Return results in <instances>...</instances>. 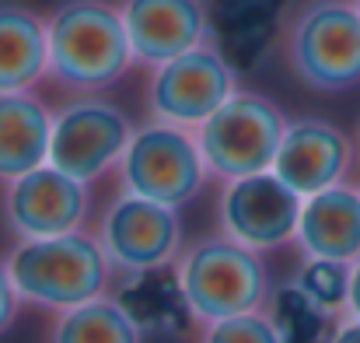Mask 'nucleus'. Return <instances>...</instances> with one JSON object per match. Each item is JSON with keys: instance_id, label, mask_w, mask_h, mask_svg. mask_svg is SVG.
Masks as SVG:
<instances>
[{"instance_id": "412c9836", "label": "nucleus", "mask_w": 360, "mask_h": 343, "mask_svg": "<svg viewBox=\"0 0 360 343\" xmlns=\"http://www.w3.org/2000/svg\"><path fill=\"white\" fill-rule=\"evenodd\" d=\"M200 343H280V333L266 308L241 312L231 319H217L200 326Z\"/></svg>"}, {"instance_id": "9d476101", "label": "nucleus", "mask_w": 360, "mask_h": 343, "mask_svg": "<svg viewBox=\"0 0 360 343\" xmlns=\"http://www.w3.org/2000/svg\"><path fill=\"white\" fill-rule=\"evenodd\" d=\"M301 197L273 172L228 179L217 197V231L252 252H273L294 242Z\"/></svg>"}, {"instance_id": "9b49d317", "label": "nucleus", "mask_w": 360, "mask_h": 343, "mask_svg": "<svg viewBox=\"0 0 360 343\" xmlns=\"http://www.w3.org/2000/svg\"><path fill=\"white\" fill-rule=\"evenodd\" d=\"M0 211L14 242L84 231L91 218V186L70 179L53 165H39L4 182Z\"/></svg>"}, {"instance_id": "5701e85b", "label": "nucleus", "mask_w": 360, "mask_h": 343, "mask_svg": "<svg viewBox=\"0 0 360 343\" xmlns=\"http://www.w3.org/2000/svg\"><path fill=\"white\" fill-rule=\"evenodd\" d=\"M329 343H360V319H354V316H340V323H336Z\"/></svg>"}, {"instance_id": "20e7f679", "label": "nucleus", "mask_w": 360, "mask_h": 343, "mask_svg": "<svg viewBox=\"0 0 360 343\" xmlns=\"http://www.w3.org/2000/svg\"><path fill=\"white\" fill-rule=\"evenodd\" d=\"M290 74L319 92L340 95L360 85V11L354 0H308L283 32Z\"/></svg>"}, {"instance_id": "aec40b11", "label": "nucleus", "mask_w": 360, "mask_h": 343, "mask_svg": "<svg viewBox=\"0 0 360 343\" xmlns=\"http://www.w3.org/2000/svg\"><path fill=\"white\" fill-rule=\"evenodd\" d=\"M290 284L322 312L329 316H347V291H350V263H333V259H304L294 270Z\"/></svg>"}, {"instance_id": "0eeeda50", "label": "nucleus", "mask_w": 360, "mask_h": 343, "mask_svg": "<svg viewBox=\"0 0 360 343\" xmlns=\"http://www.w3.org/2000/svg\"><path fill=\"white\" fill-rule=\"evenodd\" d=\"M238 92V74L228 53L217 39L200 42L196 49H186L182 56H172L147 74V116L154 123L200 130L231 95Z\"/></svg>"}, {"instance_id": "a211bd4d", "label": "nucleus", "mask_w": 360, "mask_h": 343, "mask_svg": "<svg viewBox=\"0 0 360 343\" xmlns=\"http://www.w3.org/2000/svg\"><path fill=\"white\" fill-rule=\"evenodd\" d=\"M143 330L129 319L116 294H102L77 308L56 312L46 343H143Z\"/></svg>"}, {"instance_id": "393cba45", "label": "nucleus", "mask_w": 360, "mask_h": 343, "mask_svg": "<svg viewBox=\"0 0 360 343\" xmlns=\"http://www.w3.org/2000/svg\"><path fill=\"white\" fill-rule=\"evenodd\" d=\"M357 154H360V126H357Z\"/></svg>"}, {"instance_id": "f8f14e48", "label": "nucleus", "mask_w": 360, "mask_h": 343, "mask_svg": "<svg viewBox=\"0 0 360 343\" xmlns=\"http://www.w3.org/2000/svg\"><path fill=\"white\" fill-rule=\"evenodd\" d=\"M354 154H357V144L333 119L297 116V119H287L280 151L273 158V175H280L304 200L311 193L347 182L354 168Z\"/></svg>"}, {"instance_id": "2eb2a0df", "label": "nucleus", "mask_w": 360, "mask_h": 343, "mask_svg": "<svg viewBox=\"0 0 360 343\" xmlns=\"http://www.w3.org/2000/svg\"><path fill=\"white\" fill-rule=\"evenodd\" d=\"M46 77V14L18 0H0V95L35 92Z\"/></svg>"}, {"instance_id": "ddd939ff", "label": "nucleus", "mask_w": 360, "mask_h": 343, "mask_svg": "<svg viewBox=\"0 0 360 343\" xmlns=\"http://www.w3.org/2000/svg\"><path fill=\"white\" fill-rule=\"evenodd\" d=\"M133 60L147 70L214 39L207 0H120Z\"/></svg>"}, {"instance_id": "4be33fe9", "label": "nucleus", "mask_w": 360, "mask_h": 343, "mask_svg": "<svg viewBox=\"0 0 360 343\" xmlns=\"http://www.w3.org/2000/svg\"><path fill=\"white\" fill-rule=\"evenodd\" d=\"M25 301L18 298V287H14V280H11V270H7V259L0 256V337L14 326V319H18V308H21Z\"/></svg>"}, {"instance_id": "7ed1b4c3", "label": "nucleus", "mask_w": 360, "mask_h": 343, "mask_svg": "<svg viewBox=\"0 0 360 343\" xmlns=\"http://www.w3.org/2000/svg\"><path fill=\"white\" fill-rule=\"evenodd\" d=\"M172 270L196 326L231 319L241 312H259L273 294L262 252L245 249L221 231L182 245Z\"/></svg>"}, {"instance_id": "f03ea898", "label": "nucleus", "mask_w": 360, "mask_h": 343, "mask_svg": "<svg viewBox=\"0 0 360 343\" xmlns=\"http://www.w3.org/2000/svg\"><path fill=\"white\" fill-rule=\"evenodd\" d=\"M4 259L18 298L49 312H67L102 294H112L116 284L105 252L88 228L53 238H21Z\"/></svg>"}, {"instance_id": "f3484780", "label": "nucleus", "mask_w": 360, "mask_h": 343, "mask_svg": "<svg viewBox=\"0 0 360 343\" xmlns=\"http://www.w3.org/2000/svg\"><path fill=\"white\" fill-rule=\"evenodd\" d=\"M112 294L143 333H182L186 326L196 323L186 298H182V287H179L172 266L116 277Z\"/></svg>"}, {"instance_id": "4468645a", "label": "nucleus", "mask_w": 360, "mask_h": 343, "mask_svg": "<svg viewBox=\"0 0 360 343\" xmlns=\"http://www.w3.org/2000/svg\"><path fill=\"white\" fill-rule=\"evenodd\" d=\"M294 245L304 259H360V186L340 182L304 197Z\"/></svg>"}, {"instance_id": "b1692460", "label": "nucleus", "mask_w": 360, "mask_h": 343, "mask_svg": "<svg viewBox=\"0 0 360 343\" xmlns=\"http://www.w3.org/2000/svg\"><path fill=\"white\" fill-rule=\"evenodd\" d=\"M347 316L360 319V259L350 263V291H347Z\"/></svg>"}, {"instance_id": "1a4fd4ad", "label": "nucleus", "mask_w": 360, "mask_h": 343, "mask_svg": "<svg viewBox=\"0 0 360 343\" xmlns=\"http://www.w3.org/2000/svg\"><path fill=\"white\" fill-rule=\"evenodd\" d=\"M133 130V119L105 95H74L53 113L49 165L91 186L120 168Z\"/></svg>"}, {"instance_id": "6ab92c4d", "label": "nucleus", "mask_w": 360, "mask_h": 343, "mask_svg": "<svg viewBox=\"0 0 360 343\" xmlns=\"http://www.w3.org/2000/svg\"><path fill=\"white\" fill-rule=\"evenodd\" d=\"M266 312L280 333V343H329L336 323H340V316L315 308L290 280L269 294Z\"/></svg>"}, {"instance_id": "a878e982", "label": "nucleus", "mask_w": 360, "mask_h": 343, "mask_svg": "<svg viewBox=\"0 0 360 343\" xmlns=\"http://www.w3.org/2000/svg\"><path fill=\"white\" fill-rule=\"evenodd\" d=\"M354 4H357V11H360V0H354Z\"/></svg>"}, {"instance_id": "39448f33", "label": "nucleus", "mask_w": 360, "mask_h": 343, "mask_svg": "<svg viewBox=\"0 0 360 343\" xmlns=\"http://www.w3.org/2000/svg\"><path fill=\"white\" fill-rule=\"evenodd\" d=\"M283 130H287V116L273 99L238 88L193 133L210 179L228 182V179L273 172V158L280 151Z\"/></svg>"}, {"instance_id": "6e6552de", "label": "nucleus", "mask_w": 360, "mask_h": 343, "mask_svg": "<svg viewBox=\"0 0 360 343\" xmlns=\"http://www.w3.org/2000/svg\"><path fill=\"white\" fill-rule=\"evenodd\" d=\"M91 235L98 249L105 252L116 277L165 270L179 259L186 245L182 218L175 207H165V204L122 193V189L102 207Z\"/></svg>"}, {"instance_id": "423d86ee", "label": "nucleus", "mask_w": 360, "mask_h": 343, "mask_svg": "<svg viewBox=\"0 0 360 343\" xmlns=\"http://www.w3.org/2000/svg\"><path fill=\"white\" fill-rule=\"evenodd\" d=\"M116 179L122 193L182 211L203 193L210 172L203 165L193 130L150 119L133 130L116 168Z\"/></svg>"}, {"instance_id": "f257e3e1", "label": "nucleus", "mask_w": 360, "mask_h": 343, "mask_svg": "<svg viewBox=\"0 0 360 343\" xmlns=\"http://www.w3.org/2000/svg\"><path fill=\"white\" fill-rule=\"evenodd\" d=\"M49 81L70 95H102L136 63L120 4L60 0L46 14Z\"/></svg>"}, {"instance_id": "dca6fc26", "label": "nucleus", "mask_w": 360, "mask_h": 343, "mask_svg": "<svg viewBox=\"0 0 360 343\" xmlns=\"http://www.w3.org/2000/svg\"><path fill=\"white\" fill-rule=\"evenodd\" d=\"M53 109L35 92L0 95V186L49 165Z\"/></svg>"}]
</instances>
